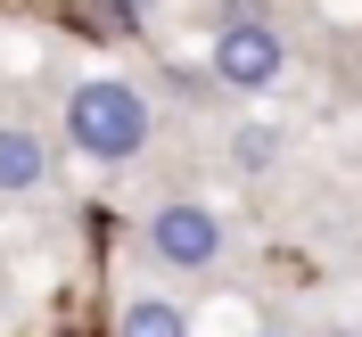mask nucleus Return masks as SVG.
Here are the masks:
<instances>
[{"instance_id": "nucleus-4", "label": "nucleus", "mask_w": 362, "mask_h": 337, "mask_svg": "<svg viewBox=\"0 0 362 337\" xmlns=\"http://www.w3.org/2000/svg\"><path fill=\"white\" fill-rule=\"evenodd\" d=\"M42 173H49L42 132H17V124H0V189H33Z\"/></svg>"}, {"instance_id": "nucleus-5", "label": "nucleus", "mask_w": 362, "mask_h": 337, "mask_svg": "<svg viewBox=\"0 0 362 337\" xmlns=\"http://www.w3.org/2000/svg\"><path fill=\"white\" fill-rule=\"evenodd\" d=\"M124 337H189V321H181L165 296H140L132 313H124Z\"/></svg>"}, {"instance_id": "nucleus-2", "label": "nucleus", "mask_w": 362, "mask_h": 337, "mask_svg": "<svg viewBox=\"0 0 362 337\" xmlns=\"http://www.w3.org/2000/svg\"><path fill=\"white\" fill-rule=\"evenodd\" d=\"M148 239H157V255L181 264V271H206L214 255H223V223H214L206 206H165L157 223H148Z\"/></svg>"}, {"instance_id": "nucleus-3", "label": "nucleus", "mask_w": 362, "mask_h": 337, "mask_svg": "<svg viewBox=\"0 0 362 337\" xmlns=\"http://www.w3.org/2000/svg\"><path fill=\"white\" fill-rule=\"evenodd\" d=\"M214 74H223L230 90H264L272 74H280V33H272V25H223Z\"/></svg>"}, {"instance_id": "nucleus-1", "label": "nucleus", "mask_w": 362, "mask_h": 337, "mask_svg": "<svg viewBox=\"0 0 362 337\" xmlns=\"http://www.w3.org/2000/svg\"><path fill=\"white\" fill-rule=\"evenodd\" d=\"M66 132H74L83 157L124 165V157H140V140H148V107H140L132 83H83L66 99Z\"/></svg>"}]
</instances>
